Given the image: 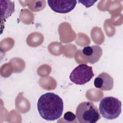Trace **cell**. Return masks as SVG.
I'll return each instance as SVG.
<instances>
[{
    "label": "cell",
    "instance_id": "obj_1",
    "mask_svg": "<svg viewBox=\"0 0 123 123\" xmlns=\"http://www.w3.org/2000/svg\"><path fill=\"white\" fill-rule=\"evenodd\" d=\"M37 108L39 115L43 119L47 121H54L62 115L63 102L57 94L47 92L38 98Z\"/></svg>",
    "mask_w": 123,
    "mask_h": 123
},
{
    "label": "cell",
    "instance_id": "obj_2",
    "mask_svg": "<svg viewBox=\"0 0 123 123\" xmlns=\"http://www.w3.org/2000/svg\"><path fill=\"white\" fill-rule=\"evenodd\" d=\"M75 115L80 123H95L101 118L97 107L90 101L80 103L76 108Z\"/></svg>",
    "mask_w": 123,
    "mask_h": 123
},
{
    "label": "cell",
    "instance_id": "obj_3",
    "mask_svg": "<svg viewBox=\"0 0 123 123\" xmlns=\"http://www.w3.org/2000/svg\"><path fill=\"white\" fill-rule=\"evenodd\" d=\"M121 108V101L111 96L103 98L99 104L100 113L108 120H113L118 117L122 111Z\"/></svg>",
    "mask_w": 123,
    "mask_h": 123
},
{
    "label": "cell",
    "instance_id": "obj_4",
    "mask_svg": "<svg viewBox=\"0 0 123 123\" xmlns=\"http://www.w3.org/2000/svg\"><path fill=\"white\" fill-rule=\"evenodd\" d=\"M94 76L92 67L86 64H80L71 73L70 80L78 85H83L88 82Z\"/></svg>",
    "mask_w": 123,
    "mask_h": 123
},
{
    "label": "cell",
    "instance_id": "obj_5",
    "mask_svg": "<svg viewBox=\"0 0 123 123\" xmlns=\"http://www.w3.org/2000/svg\"><path fill=\"white\" fill-rule=\"evenodd\" d=\"M48 3L54 12L66 13L70 12L75 8L77 1L74 0H48Z\"/></svg>",
    "mask_w": 123,
    "mask_h": 123
},
{
    "label": "cell",
    "instance_id": "obj_6",
    "mask_svg": "<svg viewBox=\"0 0 123 123\" xmlns=\"http://www.w3.org/2000/svg\"><path fill=\"white\" fill-rule=\"evenodd\" d=\"M94 84L96 88L101 90H111L113 86V79L108 73L102 72L95 78Z\"/></svg>",
    "mask_w": 123,
    "mask_h": 123
},
{
    "label": "cell",
    "instance_id": "obj_7",
    "mask_svg": "<svg viewBox=\"0 0 123 123\" xmlns=\"http://www.w3.org/2000/svg\"><path fill=\"white\" fill-rule=\"evenodd\" d=\"M82 53L85 56L86 61L91 64H94L98 62L102 54V49L97 45H92L84 47Z\"/></svg>",
    "mask_w": 123,
    "mask_h": 123
},
{
    "label": "cell",
    "instance_id": "obj_8",
    "mask_svg": "<svg viewBox=\"0 0 123 123\" xmlns=\"http://www.w3.org/2000/svg\"><path fill=\"white\" fill-rule=\"evenodd\" d=\"M1 7V26L15 11L14 2L11 0H0Z\"/></svg>",
    "mask_w": 123,
    "mask_h": 123
},
{
    "label": "cell",
    "instance_id": "obj_9",
    "mask_svg": "<svg viewBox=\"0 0 123 123\" xmlns=\"http://www.w3.org/2000/svg\"><path fill=\"white\" fill-rule=\"evenodd\" d=\"M76 115L71 111H67L64 113L63 119L67 122H76Z\"/></svg>",
    "mask_w": 123,
    "mask_h": 123
}]
</instances>
